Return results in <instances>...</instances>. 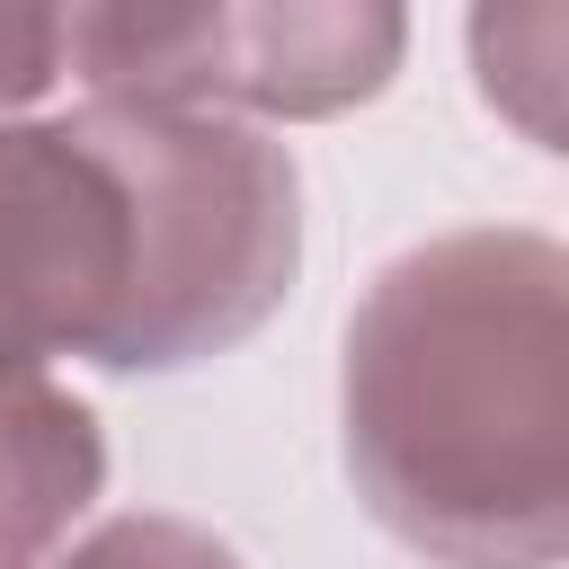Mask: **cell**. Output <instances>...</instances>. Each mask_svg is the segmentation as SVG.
Wrapping results in <instances>:
<instances>
[{
	"label": "cell",
	"mask_w": 569,
	"mask_h": 569,
	"mask_svg": "<svg viewBox=\"0 0 569 569\" xmlns=\"http://www.w3.org/2000/svg\"><path fill=\"white\" fill-rule=\"evenodd\" d=\"M462 53L480 107L533 151L569 160V0H471Z\"/></svg>",
	"instance_id": "cell-5"
},
{
	"label": "cell",
	"mask_w": 569,
	"mask_h": 569,
	"mask_svg": "<svg viewBox=\"0 0 569 569\" xmlns=\"http://www.w3.org/2000/svg\"><path fill=\"white\" fill-rule=\"evenodd\" d=\"M107 489V427L53 373H0V569H44Z\"/></svg>",
	"instance_id": "cell-4"
},
{
	"label": "cell",
	"mask_w": 569,
	"mask_h": 569,
	"mask_svg": "<svg viewBox=\"0 0 569 569\" xmlns=\"http://www.w3.org/2000/svg\"><path fill=\"white\" fill-rule=\"evenodd\" d=\"M293 267L302 178L258 124L107 98L0 124V373L204 365L267 329Z\"/></svg>",
	"instance_id": "cell-1"
},
{
	"label": "cell",
	"mask_w": 569,
	"mask_h": 569,
	"mask_svg": "<svg viewBox=\"0 0 569 569\" xmlns=\"http://www.w3.org/2000/svg\"><path fill=\"white\" fill-rule=\"evenodd\" d=\"M44 569H240V551H231L222 533L187 525V516H151V507H133V516L89 525V533H80L62 560H44Z\"/></svg>",
	"instance_id": "cell-6"
},
{
	"label": "cell",
	"mask_w": 569,
	"mask_h": 569,
	"mask_svg": "<svg viewBox=\"0 0 569 569\" xmlns=\"http://www.w3.org/2000/svg\"><path fill=\"white\" fill-rule=\"evenodd\" d=\"M347 480L436 569H569V240L480 222L400 249L338 365Z\"/></svg>",
	"instance_id": "cell-2"
},
{
	"label": "cell",
	"mask_w": 569,
	"mask_h": 569,
	"mask_svg": "<svg viewBox=\"0 0 569 569\" xmlns=\"http://www.w3.org/2000/svg\"><path fill=\"white\" fill-rule=\"evenodd\" d=\"M71 62L107 107L329 124L409 62V0H80Z\"/></svg>",
	"instance_id": "cell-3"
},
{
	"label": "cell",
	"mask_w": 569,
	"mask_h": 569,
	"mask_svg": "<svg viewBox=\"0 0 569 569\" xmlns=\"http://www.w3.org/2000/svg\"><path fill=\"white\" fill-rule=\"evenodd\" d=\"M71 62V0H0V116L36 107Z\"/></svg>",
	"instance_id": "cell-7"
}]
</instances>
